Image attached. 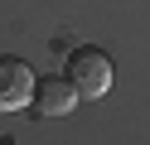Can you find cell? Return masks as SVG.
<instances>
[{"mask_svg":"<svg viewBox=\"0 0 150 145\" xmlns=\"http://www.w3.org/2000/svg\"><path fill=\"white\" fill-rule=\"evenodd\" d=\"M73 82V92L87 97V102H97V97L111 92V82H116V68H111V58L102 53V48H73L68 53V73H63Z\"/></svg>","mask_w":150,"mask_h":145,"instance_id":"cell-1","label":"cell"},{"mask_svg":"<svg viewBox=\"0 0 150 145\" xmlns=\"http://www.w3.org/2000/svg\"><path fill=\"white\" fill-rule=\"evenodd\" d=\"M34 68L24 58H0V111H20L34 102Z\"/></svg>","mask_w":150,"mask_h":145,"instance_id":"cell-2","label":"cell"},{"mask_svg":"<svg viewBox=\"0 0 150 145\" xmlns=\"http://www.w3.org/2000/svg\"><path fill=\"white\" fill-rule=\"evenodd\" d=\"M34 106H39V116H68L78 106V92H73L68 77H39L34 82Z\"/></svg>","mask_w":150,"mask_h":145,"instance_id":"cell-3","label":"cell"}]
</instances>
